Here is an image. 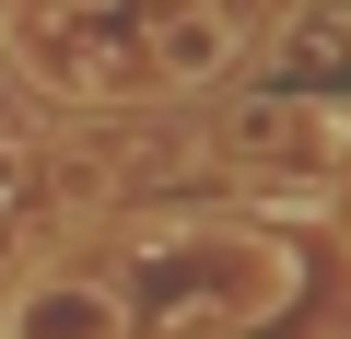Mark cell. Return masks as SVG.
<instances>
[{"label":"cell","mask_w":351,"mask_h":339,"mask_svg":"<svg viewBox=\"0 0 351 339\" xmlns=\"http://www.w3.org/2000/svg\"><path fill=\"white\" fill-rule=\"evenodd\" d=\"M12 339H117V304L106 292H24Z\"/></svg>","instance_id":"cell-1"}]
</instances>
